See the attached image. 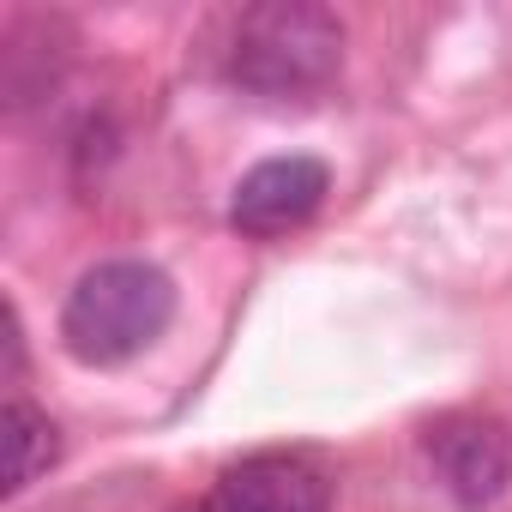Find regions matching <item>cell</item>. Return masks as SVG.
<instances>
[{"label":"cell","instance_id":"3957f363","mask_svg":"<svg viewBox=\"0 0 512 512\" xmlns=\"http://www.w3.org/2000/svg\"><path fill=\"white\" fill-rule=\"evenodd\" d=\"M187 512H332V476L308 452H253L229 464Z\"/></svg>","mask_w":512,"mask_h":512},{"label":"cell","instance_id":"6da1fadb","mask_svg":"<svg viewBox=\"0 0 512 512\" xmlns=\"http://www.w3.org/2000/svg\"><path fill=\"white\" fill-rule=\"evenodd\" d=\"M338 67H344V25L314 0H272V7L241 13L223 61L229 85L266 103L314 97L338 79Z\"/></svg>","mask_w":512,"mask_h":512},{"label":"cell","instance_id":"277c9868","mask_svg":"<svg viewBox=\"0 0 512 512\" xmlns=\"http://www.w3.org/2000/svg\"><path fill=\"white\" fill-rule=\"evenodd\" d=\"M422 446L458 512H488L512 482V434L494 416H440Z\"/></svg>","mask_w":512,"mask_h":512},{"label":"cell","instance_id":"7a4b0ae2","mask_svg":"<svg viewBox=\"0 0 512 512\" xmlns=\"http://www.w3.org/2000/svg\"><path fill=\"white\" fill-rule=\"evenodd\" d=\"M175 320V278L151 260H103L91 266L61 308V344L85 368H121L151 350Z\"/></svg>","mask_w":512,"mask_h":512},{"label":"cell","instance_id":"5b68a950","mask_svg":"<svg viewBox=\"0 0 512 512\" xmlns=\"http://www.w3.org/2000/svg\"><path fill=\"white\" fill-rule=\"evenodd\" d=\"M332 193V169L308 151H290V157H266L253 163L235 193H229V223L247 235V241H272V235H290L302 229Z\"/></svg>","mask_w":512,"mask_h":512},{"label":"cell","instance_id":"8992f818","mask_svg":"<svg viewBox=\"0 0 512 512\" xmlns=\"http://www.w3.org/2000/svg\"><path fill=\"white\" fill-rule=\"evenodd\" d=\"M61 458V434L55 422L31 404V398H7V494H25L49 464Z\"/></svg>","mask_w":512,"mask_h":512}]
</instances>
